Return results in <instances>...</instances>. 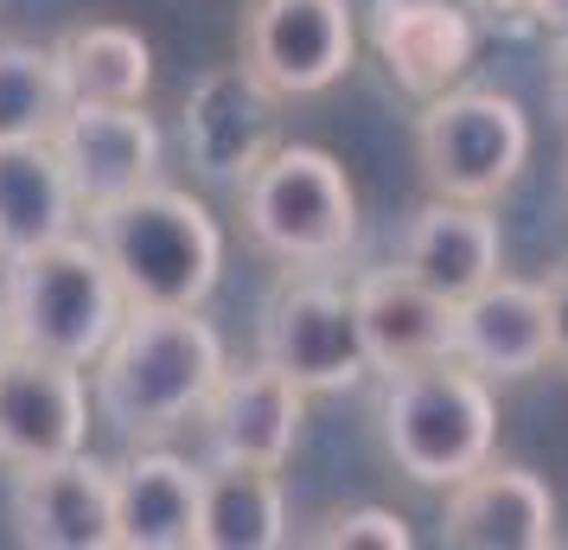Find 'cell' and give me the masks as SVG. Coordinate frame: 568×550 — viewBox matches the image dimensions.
<instances>
[{
    "label": "cell",
    "instance_id": "obj_1",
    "mask_svg": "<svg viewBox=\"0 0 568 550\" xmlns=\"http://www.w3.org/2000/svg\"><path fill=\"white\" fill-rule=\"evenodd\" d=\"M224 371V340L199 308H129L90 366V403L129 448L166 442L199 422Z\"/></svg>",
    "mask_w": 568,
    "mask_h": 550
},
{
    "label": "cell",
    "instance_id": "obj_2",
    "mask_svg": "<svg viewBox=\"0 0 568 550\" xmlns=\"http://www.w3.org/2000/svg\"><path fill=\"white\" fill-rule=\"evenodd\" d=\"M90 237L115 269L129 308H205V294L224 276V231L180 186L154 180L90 211Z\"/></svg>",
    "mask_w": 568,
    "mask_h": 550
},
{
    "label": "cell",
    "instance_id": "obj_3",
    "mask_svg": "<svg viewBox=\"0 0 568 550\" xmlns=\"http://www.w3.org/2000/svg\"><path fill=\"white\" fill-rule=\"evenodd\" d=\"M377 436L403 480L415 487H454L473 468L491 461L498 442V403L491 378H479L460 359H428V366L389 371L377 397Z\"/></svg>",
    "mask_w": 568,
    "mask_h": 550
},
{
    "label": "cell",
    "instance_id": "obj_4",
    "mask_svg": "<svg viewBox=\"0 0 568 550\" xmlns=\"http://www.w3.org/2000/svg\"><path fill=\"white\" fill-rule=\"evenodd\" d=\"M0 289H7L13 346L64 359V366H97V352L115 340V327L129 314V294L103 262L97 237H58L13 257Z\"/></svg>",
    "mask_w": 568,
    "mask_h": 550
},
{
    "label": "cell",
    "instance_id": "obj_5",
    "mask_svg": "<svg viewBox=\"0 0 568 550\" xmlns=\"http://www.w3.org/2000/svg\"><path fill=\"white\" fill-rule=\"evenodd\" d=\"M236 199L250 243L287 269H326L358 243V192L326 148H275L236 186Z\"/></svg>",
    "mask_w": 568,
    "mask_h": 550
},
{
    "label": "cell",
    "instance_id": "obj_6",
    "mask_svg": "<svg viewBox=\"0 0 568 550\" xmlns=\"http://www.w3.org/2000/svg\"><path fill=\"white\" fill-rule=\"evenodd\" d=\"M524 160H530V116L505 90L454 83L415 116V167L440 199L491 206L517 186Z\"/></svg>",
    "mask_w": 568,
    "mask_h": 550
},
{
    "label": "cell",
    "instance_id": "obj_7",
    "mask_svg": "<svg viewBox=\"0 0 568 550\" xmlns=\"http://www.w3.org/2000/svg\"><path fill=\"white\" fill-rule=\"evenodd\" d=\"M256 346H262V359L275 371H287L307 397L352 391V384L371 378L358 301H352V289H338L333 276H320V269H287L282 282L268 289Z\"/></svg>",
    "mask_w": 568,
    "mask_h": 550
},
{
    "label": "cell",
    "instance_id": "obj_8",
    "mask_svg": "<svg viewBox=\"0 0 568 550\" xmlns=\"http://www.w3.org/2000/svg\"><path fill=\"white\" fill-rule=\"evenodd\" d=\"M236 58L275 103L320 97L352 71L358 20L345 0H250L243 32H236Z\"/></svg>",
    "mask_w": 568,
    "mask_h": 550
},
{
    "label": "cell",
    "instance_id": "obj_9",
    "mask_svg": "<svg viewBox=\"0 0 568 550\" xmlns=\"http://www.w3.org/2000/svg\"><path fill=\"white\" fill-rule=\"evenodd\" d=\"M180 134H185L192 173L211 186H243L262 160L282 148L275 141V97L243 71V58L236 64H211L205 78L185 90Z\"/></svg>",
    "mask_w": 568,
    "mask_h": 550
},
{
    "label": "cell",
    "instance_id": "obj_10",
    "mask_svg": "<svg viewBox=\"0 0 568 550\" xmlns=\"http://www.w3.org/2000/svg\"><path fill=\"white\" fill-rule=\"evenodd\" d=\"M13 538L32 550H115V468L90 454H58L13 468Z\"/></svg>",
    "mask_w": 568,
    "mask_h": 550
},
{
    "label": "cell",
    "instance_id": "obj_11",
    "mask_svg": "<svg viewBox=\"0 0 568 550\" xmlns=\"http://www.w3.org/2000/svg\"><path fill=\"white\" fill-rule=\"evenodd\" d=\"M83 436H90L83 366L13 346L0 359V461L7 468L58 461V454H78Z\"/></svg>",
    "mask_w": 568,
    "mask_h": 550
},
{
    "label": "cell",
    "instance_id": "obj_12",
    "mask_svg": "<svg viewBox=\"0 0 568 550\" xmlns=\"http://www.w3.org/2000/svg\"><path fill=\"white\" fill-rule=\"evenodd\" d=\"M52 148L83 211H103L160 180V129L141 103H71Z\"/></svg>",
    "mask_w": 568,
    "mask_h": 550
},
{
    "label": "cell",
    "instance_id": "obj_13",
    "mask_svg": "<svg viewBox=\"0 0 568 550\" xmlns=\"http://www.w3.org/2000/svg\"><path fill=\"white\" fill-rule=\"evenodd\" d=\"M199 429H205L211 461H250V468L282 473V461L307 429V391L268 359H256L250 371H224L211 384Z\"/></svg>",
    "mask_w": 568,
    "mask_h": 550
},
{
    "label": "cell",
    "instance_id": "obj_14",
    "mask_svg": "<svg viewBox=\"0 0 568 550\" xmlns=\"http://www.w3.org/2000/svg\"><path fill=\"white\" fill-rule=\"evenodd\" d=\"M440 544L447 550H549L556 544V493L530 468H473L447 487L440 506Z\"/></svg>",
    "mask_w": 568,
    "mask_h": 550
},
{
    "label": "cell",
    "instance_id": "obj_15",
    "mask_svg": "<svg viewBox=\"0 0 568 550\" xmlns=\"http://www.w3.org/2000/svg\"><path fill=\"white\" fill-rule=\"evenodd\" d=\"M371 46L389 64L396 90L428 103L466 78L479 27L460 0H371Z\"/></svg>",
    "mask_w": 568,
    "mask_h": 550
},
{
    "label": "cell",
    "instance_id": "obj_16",
    "mask_svg": "<svg viewBox=\"0 0 568 550\" xmlns=\"http://www.w3.org/2000/svg\"><path fill=\"white\" fill-rule=\"evenodd\" d=\"M454 359L473 366L491 384H517L549 366V314H542V282L491 276L486 289L454 301Z\"/></svg>",
    "mask_w": 568,
    "mask_h": 550
},
{
    "label": "cell",
    "instance_id": "obj_17",
    "mask_svg": "<svg viewBox=\"0 0 568 550\" xmlns=\"http://www.w3.org/2000/svg\"><path fill=\"white\" fill-rule=\"evenodd\" d=\"M396 269H409L422 289H435L440 301H466L473 289H486L505 269V237L491 206L473 199H428L409 218V231L396 243Z\"/></svg>",
    "mask_w": 568,
    "mask_h": 550
},
{
    "label": "cell",
    "instance_id": "obj_18",
    "mask_svg": "<svg viewBox=\"0 0 568 550\" xmlns=\"http://www.w3.org/2000/svg\"><path fill=\"white\" fill-rule=\"evenodd\" d=\"M205 468L160 442H141L115 468V550H199Z\"/></svg>",
    "mask_w": 568,
    "mask_h": 550
},
{
    "label": "cell",
    "instance_id": "obj_19",
    "mask_svg": "<svg viewBox=\"0 0 568 550\" xmlns=\"http://www.w3.org/2000/svg\"><path fill=\"white\" fill-rule=\"evenodd\" d=\"M364 327V352L371 371H409L428 359H454V301H440L435 289H422L409 269H371L352 282Z\"/></svg>",
    "mask_w": 568,
    "mask_h": 550
},
{
    "label": "cell",
    "instance_id": "obj_20",
    "mask_svg": "<svg viewBox=\"0 0 568 550\" xmlns=\"http://www.w3.org/2000/svg\"><path fill=\"white\" fill-rule=\"evenodd\" d=\"M78 211L83 206L71 192V173L58 160L52 134L45 141H0V262L71 237Z\"/></svg>",
    "mask_w": 568,
    "mask_h": 550
},
{
    "label": "cell",
    "instance_id": "obj_21",
    "mask_svg": "<svg viewBox=\"0 0 568 550\" xmlns=\"http://www.w3.org/2000/svg\"><path fill=\"white\" fill-rule=\"evenodd\" d=\"M287 544V493L275 468L211 461L199 493V550H275Z\"/></svg>",
    "mask_w": 568,
    "mask_h": 550
},
{
    "label": "cell",
    "instance_id": "obj_22",
    "mask_svg": "<svg viewBox=\"0 0 568 550\" xmlns=\"http://www.w3.org/2000/svg\"><path fill=\"white\" fill-rule=\"evenodd\" d=\"M52 52H58V78L71 90V103H148L154 46L134 27L90 20V27L64 32Z\"/></svg>",
    "mask_w": 568,
    "mask_h": 550
},
{
    "label": "cell",
    "instance_id": "obj_23",
    "mask_svg": "<svg viewBox=\"0 0 568 550\" xmlns=\"http://www.w3.org/2000/svg\"><path fill=\"white\" fill-rule=\"evenodd\" d=\"M71 90L58 78V52L32 39H0V141H45L64 122Z\"/></svg>",
    "mask_w": 568,
    "mask_h": 550
},
{
    "label": "cell",
    "instance_id": "obj_24",
    "mask_svg": "<svg viewBox=\"0 0 568 550\" xmlns=\"http://www.w3.org/2000/svg\"><path fill=\"white\" fill-rule=\"evenodd\" d=\"M307 550H409V524L384 512V506H345V512H326V519L301 531Z\"/></svg>",
    "mask_w": 568,
    "mask_h": 550
},
{
    "label": "cell",
    "instance_id": "obj_25",
    "mask_svg": "<svg viewBox=\"0 0 568 550\" xmlns=\"http://www.w3.org/2000/svg\"><path fill=\"white\" fill-rule=\"evenodd\" d=\"M542 314H549V366L568 371V269L542 282Z\"/></svg>",
    "mask_w": 568,
    "mask_h": 550
},
{
    "label": "cell",
    "instance_id": "obj_26",
    "mask_svg": "<svg viewBox=\"0 0 568 550\" xmlns=\"http://www.w3.org/2000/svg\"><path fill=\"white\" fill-rule=\"evenodd\" d=\"M549 109L568 129V32H562V46H556V58H549Z\"/></svg>",
    "mask_w": 568,
    "mask_h": 550
},
{
    "label": "cell",
    "instance_id": "obj_27",
    "mask_svg": "<svg viewBox=\"0 0 568 550\" xmlns=\"http://www.w3.org/2000/svg\"><path fill=\"white\" fill-rule=\"evenodd\" d=\"M530 27H549L556 39L568 32V0H530Z\"/></svg>",
    "mask_w": 568,
    "mask_h": 550
},
{
    "label": "cell",
    "instance_id": "obj_28",
    "mask_svg": "<svg viewBox=\"0 0 568 550\" xmlns=\"http://www.w3.org/2000/svg\"><path fill=\"white\" fill-rule=\"evenodd\" d=\"M460 7H479V13H524V20H530V0H460Z\"/></svg>",
    "mask_w": 568,
    "mask_h": 550
},
{
    "label": "cell",
    "instance_id": "obj_29",
    "mask_svg": "<svg viewBox=\"0 0 568 550\" xmlns=\"http://www.w3.org/2000/svg\"><path fill=\"white\" fill-rule=\"evenodd\" d=\"M13 352V327H7V289H0V359Z\"/></svg>",
    "mask_w": 568,
    "mask_h": 550
},
{
    "label": "cell",
    "instance_id": "obj_30",
    "mask_svg": "<svg viewBox=\"0 0 568 550\" xmlns=\"http://www.w3.org/2000/svg\"><path fill=\"white\" fill-rule=\"evenodd\" d=\"M562 180H568V173H562Z\"/></svg>",
    "mask_w": 568,
    "mask_h": 550
}]
</instances>
